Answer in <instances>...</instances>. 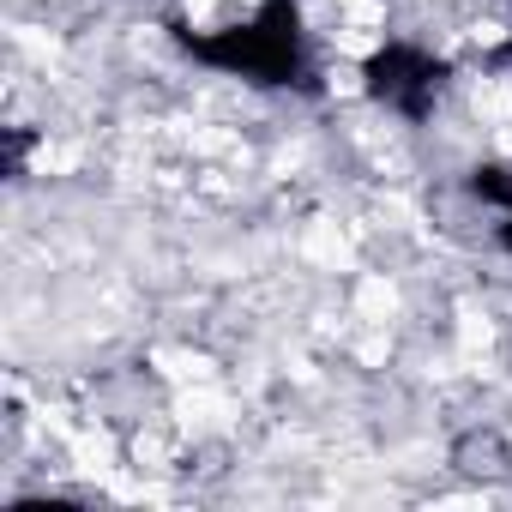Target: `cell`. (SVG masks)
Segmentation results:
<instances>
[{"instance_id": "cell-1", "label": "cell", "mask_w": 512, "mask_h": 512, "mask_svg": "<svg viewBox=\"0 0 512 512\" xmlns=\"http://www.w3.org/2000/svg\"><path fill=\"white\" fill-rule=\"evenodd\" d=\"M193 49L205 61H223V67L253 73V79H296L302 73V37H296V19L284 0H272L260 25L229 31V37H199Z\"/></svg>"}, {"instance_id": "cell-2", "label": "cell", "mask_w": 512, "mask_h": 512, "mask_svg": "<svg viewBox=\"0 0 512 512\" xmlns=\"http://www.w3.org/2000/svg\"><path fill=\"white\" fill-rule=\"evenodd\" d=\"M374 91L386 97V103H398V109H410V115H422L428 103H434V91H440V67L422 55V49H386L374 67Z\"/></svg>"}, {"instance_id": "cell-3", "label": "cell", "mask_w": 512, "mask_h": 512, "mask_svg": "<svg viewBox=\"0 0 512 512\" xmlns=\"http://www.w3.org/2000/svg\"><path fill=\"white\" fill-rule=\"evenodd\" d=\"M476 193H482V199L512 205V169H482V175H476Z\"/></svg>"}, {"instance_id": "cell-4", "label": "cell", "mask_w": 512, "mask_h": 512, "mask_svg": "<svg viewBox=\"0 0 512 512\" xmlns=\"http://www.w3.org/2000/svg\"><path fill=\"white\" fill-rule=\"evenodd\" d=\"M506 247H512V229H506Z\"/></svg>"}]
</instances>
